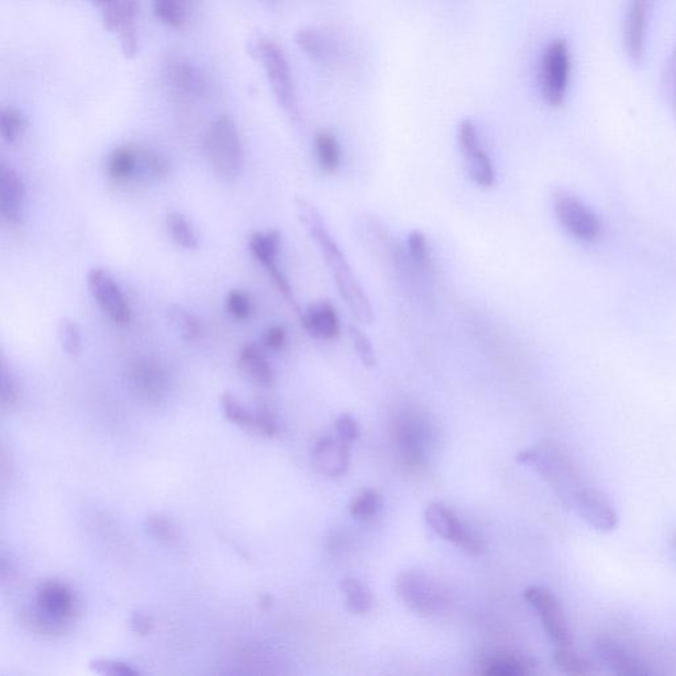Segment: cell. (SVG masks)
<instances>
[{"label":"cell","instance_id":"c3c4849f","mask_svg":"<svg viewBox=\"0 0 676 676\" xmlns=\"http://www.w3.org/2000/svg\"><path fill=\"white\" fill-rule=\"evenodd\" d=\"M131 626H133L135 633L140 634V636H147V634L151 633L152 621L150 617L136 613L133 620H131Z\"/></svg>","mask_w":676,"mask_h":676},{"label":"cell","instance_id":"f907efd6","mask_svg":"<svg viewBox=\"0 0 676 676\" xmlns=\"http://www.w3.org/2000/svg\"><path fill=\"white\" fill-rule=\"evenodd\" d=\"M675 546H676V537H675Z\"/></svg>","mask_w":676,"mask_h":676},{"label":"cell","instance_id":"8d00e7d4","mask_svg":"<svg viewBox=\"0 0 676 676\" xmlns=\"http://www.w3.org/2000/svg\"><path fill=\"white\" fill-rule=\"evenodd\" d=\"M296 43L303 49L305 55L313 60H323L328 55V44L324 36L313 28H304L296 34Z\"/></svg>","mask_w":676,"mask_h":676},{"label":"cell","instance_id":"8fae6325","mask_svg":"<svg viewBox=\"0 0 676 676\" xmlns=\"http://www.w3.org/2000/svg\"><path fill=\"white\" fill-rule=\"evenodd\" d=\"M457 139L473 183L480 188H493L497 183L496 168L482 147L477 127L471 119H464L460 123Z\"/></svg>","mask_w":676,"mask_h":676},{"label":"cell","instance_id":"30bf717a","mask_svg":"<svg viewBox=\"0 0 676 676\" xmlns=\"http://www.w3.org/2000/svg\"><path fill=\"white\" fill-rule=\"evenodd\" d=\"M88 288L90 295L102 312L115 324L126 325L131 320V309L127 299L119 287L117 280L103 267H93L88 272Z\"/></svg>","mask_w":676,"mask_h":676},{"label":"cell","instance_id":"7bdbcfd3","mask_svg":"<svg viewBox=\"0 0 676 676\" xmlns=\"http://www.w3.org/2000/svg\"><path fill=\"white\" fill-rule=\"evenodd\" d=\"M90 669L100 675L111 676H135L139 670L134 669L129 663L113 661V659H97L90 663Z\"/></svg>","mask_w":676,"mask_h":676},{"label":"cell","instance_id":"ac0fdd59","mask_svg":"<svg viewBox=\"0 0 676 676\" xmlns=\"http://www.w3.org/2000/svg\"><path fill=\"white\" fill-rule=\"evenodd\" d=\"M26 204V187L22 177L14 168L2 163L0 166V212L11 224H16L22 217Z\"/></svg>","mask_w":676,"mask_h":676},{"label":"cell","instance_id":"3957f363","mask_svg":"<svg viewBox=\"0 0 676 676\" xmlns=\"http://www.w3.org/2000/svg\"><path fill=\"white\" fill-rule=\"evenodd\" d=\"M518 460L521 463L537 465L539 471L558 490L560 496L567 498L568 501H571L576 490L581 488L575 464L559 445L551 443L538 449L522 452Z\"/></svg>","mask_w":676,"mask_h":676},{"label":"cell","instance_id":"836d02e7","mask_svg":"<svg viewBox=\"0 0 676 676\" xmlns=\"http://www.w3.org/2000/svg\"><path fill=\"white\" fill-rule=\"evenodd\" d=\"M383 506L382 497L373 489L362 490L349 506L350 514L358 521H368L378 515Z\"/></svg>","mask_w":676,"mask_h":676},{"label":"cell","instance_id":"4316f807","mask_svg":"<svg viewBox=\"0 0 676 676\" xmlns=\"http://www.w3.org/2000/svg\"><path fill=\"white\" fill-rule=\"evenodd\" d=\"M315 150L321 171L335 175L341 166V148L336 136L329 131H319L315 138Z\"/></svg>","mask_w":676,"mask_h":676},{"label":"cell","instance_id":"ffe728a7","mask_svg":"<svg viewBox=\"0 0 676 676\" xmlns=\"http://www.w3.org/2000/svg\"><path fill=\"white\" fill-rule=\"evenodd\" d=\"M36 607L57 620L69 622L74 613V596L67 585L47 581L37 589Z\"/></svg>","mask_w":676,"mask_h":676},{"label":"cell","instance_id":"7c38bea8","mask_svg":"<svg viewBox=\"0 0 676 676\" xmlns=\"http://www.w3.org/2000/svg\"><path fill=\"white\" fill-rule=\"evenodd\" d=\"M570 502L580 517L593 529L603 531V533L616 529L617 511L600 490L592 486H581L576 490Z\"/></svg>","mask_w":676,"mask_h":676},{"label":"cell","instance_id":"83f0119b","mask_svg":"<svg viewBox=\"0 0 676 676\" xmlns=\"http://www.w3.org/2000/svg\"><path fill=\"white\" fill-rule=\"evenodd\" d=\"M23 625L32 633L40 634V636H60L65 632L69 622L57 620V618L49 616L39 608H30L24 610L22 613Z\"/></svg>","mask_w":676,"mask_h":676},{"label":"cell","instance_id":"d6986e66","mask_svg":"<svg viewBox=\"0 0 676 676\" xmlns=\"http://www.w3.org/2000/svg\"><path fill=\"white\" fill-rule=\"evenodd\" d=\"M395 438L403 459L411 467H420L426 461L427 431L416 419L403 418L397 424Z\"/></svg>","mask_w":676,"mask_h":676},{"label":"cell","instance_id":"484cf974","mask_svg":"<svg viewBox=\"0 0 676 676\" xmlns=\"http://www.w3.org/2000/svg\"><path fill=\"white\" fill-rule=\"evenodd\" d=\"M249 246L255 259L266 267L267 271L279 269L280 234L276 230L251 234Z\"/></svg>","mask_w":676,"mask_h":676},{"label":"cell","instance_id":"52a82bcc","mask_svg":"<svg viewBox=\"0 0 676 676\" xmlns=\"http://www.w3.org/2000/svg\"><path fill=\"white\" fill-rule=\"evenodd\" d=\"M556 218L570 236L593 242L601 236L599 217L572 193L558 191L552 196Z\"/></svg>","mask_w":676,"mask_h":676},{"label":"cell","instance_id":"7402d4cb","mask_svg":"<svg viewBox=\"0 0 676 676\" xmlns=\"http://www.w3.org/2000/svg\"><path fill=\"white\" fill-rule=\"evenodd\" d=\"M597 651L614 673L628 676L650 674L645 663L614 641L601 640L597 643Z\"/></svg>","mask_w":676,"mask_h":676},{"label":"cell","instance_id":"ba28073f","mask_svg":"<svg viewBox=\"0 0 676 676\" xmlns=\"http://www.w3.org/2000/svg\"><path fill=\"white\" fill-rule=\"evenodd\" d=\"M427 525L438 537L451 542L471 555H480L484 551V542L471 527L465 525L447 506L431 502L424 511Z\"/></svg>","mask_w":676,"mask_h":676},{"label":"cell","instance_id":"e0dca14e","mask_svg":"<svg viewBox=\"0 0 676 676\" xmlns=\"http://www.w3.org/2000/svg\"><path fill=\"white\" fill-rule=\"evenodd\" d=\"M305 332L319 341H333L341 335V321L329 302L309 305L300 315Z\"/></svg>","mask_w":676,"mask_h":676},{"label":"cell","instance_id":"f6af8a7d","mask_svg":"<svg viewBox=\"0 0 676 676\" xmlns=\"http://www.w3.org/2000/svg\"><path fill=\"white\" fill-rule=\"evenodd\" d=\"M335 430L337 438H340L342 441H345L346 444L352 445L354 441L357 440L358 435H360V427L356 420L350 415H341L340 418L336 420Z\"/></svg>","mask_w":676,"mask_h":676},{"label":"cell","instance_id":"d4e9b609","mask_svg":"<svg viewBox=\"0 0 676 676\" xmlns=\"http://www.w3.org/2000/svg\"><path fill=\"white\" fill-rule=\"evenodd\" d=\"M107 173L117 183L140 177L139 148L122 146L115 148L107 160Z\"/></svg>","mask_w":676,"mask_h":676},{"label":"cell","instance_id":"ab89813d","mask_svg":"<svg viewBox=\"0 0 676 676\" xmlns=\"http://www.w3.org/2000/svg\"><path fill=\"white\" fill-rule=\"evenodd\" d=\"M349 335L352 338L354 349L360 357L362 364L366 368H375L377 366V354H375L374 346L370 338L366 336V333L362 332L358 327H350Z\"/></svg>","mask_w":676,"mask_h":676},{"label":"cell","instance_id":"44dd1931","mask_svg":"<svg viewBox=\"0 0 676 676\" xmlns=\"http://www.w3.org/2000/svg\"><path fill=\"white\" fill-rule=\"evenodd\" d=\"M167 78L172 88L189 97H203L209 84L200 69L188 60L172 59L167 64Z\"/></svg>","mask_w":676,"mask_h":676},{"label":"cell","instance_id":"f1b7e54d","mask_svg":"<svg viewBox=\"0 0 676 676\" xmlns=\"http://www.w3.org/2000/svg\"><path fill=\"white\" fill-rule=\"evenodd\" d=\"M169 236L176 245L185 250H196L199 247V236L188 218L179 212H169L166 217Z\"/></svg>","mask_w":676,"mask_h":676},{"label":"cell","instance_id":"277c9868","mask_svg":"<svg viewBox=\"0 0 676 676\" xmlns=\"http://www.w3.org/2000/svg\"><path fill=\"white\" fill-rule=\"evenodd\" d=\"M571 76V53L564 40H555L543 53L539 82L543 100L551 107L566 101Z\"/></svg>","mask_w":676,"mask_h":676},{"label":"cell","instance_id":"cb8c5ba5","mask_svg":"<svg viewBox=\"0 0 676 676\" xmlns=\"http://www.w3.org/2000/svg\"><path fill=\"white\" fill-rule=\"evenodd\" d=\"M537 663L526 655L494 654L481 663V673L488 676H526L535 673Z\"/></svg>","mask_w":676,"mask_h":676},{"label":"cell","instance_id":"5bb4252c","mask_svg":"<svg viewBox=\"0 0 676 676\" xmlns=\"http://www.w3.org/2000/svg\"><path fill=\"white\" fill-rule=\"evenodd\" d=\"M221 406L222 410H224L225 418L230 423L245 428V430L253 432V434L272 438V436H275L279 432L278 423H276L274 415L267 408L251 412L245 406H242L241 402L232 394L222 395Z\"/></svg>","mask_w":676,"mask_h":676},{"label":"cell","instance_id":"9a60e30c","mask_svg":"<svg viewBox=\"0 0 676 676\" xmlns=\"http://www.w3.org/2000/svg\"><path fill=\"white\" fill-rule=\"evenodd\" d=\"M654 0H630L625 20L626 52L633 63H641L645 52L647 26Z\"/></svg>","mask_w":676,"mask_h":676},{"label":"cell","instance_id":"4dcf8cb0","mask_svg":"<svg viewBox=\"0 0 676 676\" xmlns=\"http://www.w3.org/2000/svg\"><path fill=\"white\" fill-rule=\"evenodd\" d=\"M139 159L142 179L162 180L171 172V163L162 152L139 148Z\"/></svg>","mask_w":676,"mask_h":676},{"label":"cell","instance_id":"d590c367","mask_svg":"<svg viewBox=\"0 0 676 676\" xmlns=\"http://www.w3.org/2000/svg\"><path fill=\"white\" fill-rule=\"evenodd\" d=\"M26 130V119L14 107H6L0 113V135L4 142L16 143L22 138Z\"/></svg>","mask_w":676,"mask_h":676},{"label":"cell","instance_id":"f35d334b","mask_svg":"<svg viewBox=\"0 0 676 676\" xmlns=\"http://www.w3.org/2000/svg\"><path fill=\"white\" fill-rule=\"evenodd\" d=\"M146 530L156 541L162 543H173L177 541V530L175 525L163 515H151L146 519Z\"/></svg>","mask_w":676,"mask_h":676},{"label":"cell","instance_id":"60d3db41","mask_svg":"<svg viewBox=\"0 0 676 676\" xmlns=\"http://www.w3.org/2000/svg\"><path fill=\"white\" fill-rule=\"evenodd\" d=\"M408 254L412 262L420 269H427L430 265V247H428L427 237L420 230H414L408 236Z\"/></svg>","mask_w":676,"mask_h":676},{"label":"cell","instance_id":"2e32d148","mask_svg":"<svg viewBox=\"0 0 676 676\" xmlns=\"http://www.w3.org/2000/svg\"><path fill=\"white\" fill-rule=\"evenodd\" d=\"M350 445L340 438L324 436L317 441L312 452L313 465L324 476L338 477L348 471Z\"/></svg>","mask_w":676,"mask_h":676},{"label":"cell","instance_id":"4fadbf2b","mask_svg":"<svg viewBox=\"0 0 676 676\" xmlns=\"http://www.w3.org/2000/svg\"><path fill=\"white\" fill-rule=\"evenodd\" d=\"M134 390L147 402L162 401L168 389V374L158 360L151 357L136 358L129 368Z\"/></svg>","mask_w":676,"mask_h":676},{"label":"cell","instance_id":"7dc6e473","mask_svg":"<svg viewBox=\"0 0 676 676\" xmlns=\"http://www.w3.org/2000/svg\"><path fill=\"white\" fill-rule=\"evenodd\" d=\"M665 82L671 100H673L674 105L676 106V49L673 56L670 57L669 63L666 65Z\"/></svg>","mask_w":676,"mask_h":676},{"label":"cell","instance_id":"bcb514c9","mask_svg":"<svg viewBox=\"0 0 676 676\" xmlns=\"http://www.w3.org/2000/svg\"><path fill=\"white\" fill-rule=\"evenodd\" d=\"M262 342L267 349L280 352L287 344L286 328L282 327V325H272V327L267 328L265 333H263Z\"/></svg>","mask_w":676,"mask_h":676},{"label":"cell","instance_id":"9c48e42d","mask_svg":"<svg viewBox=\"0 0 676 676\" xmlns=\"http://www.w3.org/2000/svg\"><path fill=\"white\" fill-rule=\"evenodd\" d=\"M527 603L535 609L541 618L544 630L558 647L572 645V632L558 597L547 588L533 585L525 591Z\"/></svg>","mask_w":676,"mask_h":676},{"label":"cell","instance_id":"5b68a950","mask_svg":"<svg viewBox=\"0 0 676 676\" xmlns=\"http://www.w3.org/2000/svg\"><path fill=\"white\" fill-rule=\"evenodd\" d=\"M257 57L266 69L267 78L276 100L288 114H296L294 77L283 49L275 41L261 40L257 44Z\"/></svg>","mask_w":676,"mask_h":676},{"label":"cell","instance_id":"603a6c76","mask_svg":"<svg viewBox=\"0 0 676 676\" xmlns=\"http://www.w3.org/2000/svg\"><path fill=\"white\" fill-rule=\"evenodd\" d=\"M239 368L254 382L262 386H271L275 381L274 369L267 360L262 346L255 342H246L238 357Z\"/></svg>","mask_w":676,"mask_h":676},{"label":"cell","instance_id":"681fc988","mask_svg":"<svg viewBox=\"0 0 676 676\" xmlns=\"http://www.w3.org/2000/svg\"><path fill=\"white\" fill-rule=\"evenodd\" d=\"M92 2L93 4H96L97 7H100L101 10H103V8L110 6V4L114 2V0H92Z\"/></svg>","mask_w":676,"mask_h":676},{"label":"cell","instance_id":"6da1fadb","mask_svg":"<svg viewBox=\"0 0 676 676\" xmlns=\"http://www.w3.org/2000/svg\"><path fill=\"white\" fill-rule=\"evenodd\" d=\"M296 208H298L300 220H302L305 228L308 229L313 241L319 246L324 261L327 263L333 278H335L338 294H340L341 299L348 305L350 312L353 313V316H356L358 321L372 324L375 316L369 296L366 295L364 287L361 286L356 275L353 274L352 267H350L344 251L341 250L335 238L325 228L320 213L317 212L315 206L304 199L296 200Z\"/></svg>","mask_w":676,"mask_h":676},{"label":"cell","instance_id":"e575fe53","mask_svg":"<svg viewBox=\"0 0 676 676\" xmlns=\"http://www.w3.org/2000/svg\"><path fill=\"white\" fill-rule=\"evenodd\" d=\"M154 10L160 22L180 28L187 19V0H154Z\"/></svg>","mask_w":676,"mask_h":676},{"label":"cell","instance_id":"f546056e","mask_svg":"<svg viewBox=\"0 0 676 676\" xmlns=\"http://www.w3.org/2000/svg\"><path fill=\"white\" fill-rule=\"evenodd\" d=\"M341 591L344 592L346 605L354 614H366L373 608V596L370 589L354 577L342 580Z\"/></svg>","mask_w":676,"mask_h":676},{"label":"cell","instance_id":"b9f144b4","mask_svg":"<svg viewBox=\"0 0 676 676\" xmlns=\"http://www.w3.org/2000/svg\"><path fill=\"white\" fill-rule=\"evenodd\" d=\"M226 308L230 316L236 320H247L253 315V302L251 298L242 290H232L226 299Z\"/></svg>","mask_w":676,"mask_h":676},{"label":"cell","instance_id":"7a4b0ae2","mask_svg":"<svg viewBox=\"0 0 676 676\" xmlns=\"http://www.w3.org/2000/svg\"><path fill=\"white\" fill-rule=\"evenodd\" d=\"M206 151L214 175L222 181H233L241 175L245 155L236 122L229 115H221L206 134Z\"/></svg>","mask_w":676,"mask_h":676},{"label":"cell","instance_id":"8992f818","mask_svg":"<svg viewBox=\"0 0 676 676\" xmlns=\"http://www.w3.org/2000/svg\"><path fill=\"white\" fill-rule=\"evenodd\" d=\"M395 588L403 603L419 616H435L447 604L440 585L420 572H403L398 576Z\"/></svg>","mask_w":676,"mask_h":676},{"label":"cell","instance_id":"74e56055","mask_svg":"<svg viewBox=\"0 0 676 676\" xmlns=\"http://www.w3.org/2000/svg\"><path fill=\"white\" fill-rule=\"evenodd\" d=\"M59 342L61 349L67 353L70 358H77L82 350L81 331L73 320L64 317L59 324Z\"/></svg>","mask_w":676,"mask_h":676},{"label":"cell","instance_id":"ee69618b","mask_svg":"<svg viewBox=\"0 0 676 676\" xmlns=\"http://www.w3.org/2000/svg\"><path fill=\"white\" fill-rule=\"evenodd\" d=\"M0 395H2L3 407H14L20 398L19 385L4 364L2 365V377H0Z\"/></svg>","mask_w":676,"mask_h":676},{"label":"cell","instance_id":"d6a6232c","mask_svg":"<svg viewBox=\"0 0 676 676\" xmlns=\"http://www.w3.org/2000/svg\"><path fill=\"white\" fill-rule=\"evenodd\" d=\"M554 662L556 667L564 674L589 675L595 673L592 663L580 657L575 651L570 650V647H559L555 651Z\"/></svg>","mask_w":676,"mask_h":676},{"label":"cell","instance_id":"1f68e13d","mask_svg":"<svg viewBox=\"0 0 676 676\" xmlns=\"http://www.w3.org/2000/svg\"><path fill=\"white\" fill-rule=\"evenodd\" d=\"M167 317L173 329L179 333L181 340L192 342L200 336L201 329L199 320H197L191 312L187 311V309L181 307V305H171V307L168 308Z\"/></svg>","mask_w":676,"mask_h":676}]
</instances>
